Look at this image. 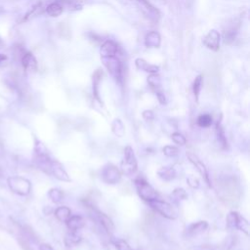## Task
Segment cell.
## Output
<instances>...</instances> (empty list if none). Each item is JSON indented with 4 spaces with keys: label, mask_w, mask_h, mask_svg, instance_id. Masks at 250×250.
Here are the masks:
<instances>
[{
    "label": "cell",
    "mask_w": 250,
    "mask_h": 250,
    "mask_svg": "<svg viewBox=\"0 0 250 250\" xmlns=\"http://www.w3.org/2000/svg\"><path fill=\"white\" fill-rule=\"evenodd\" d=\"M135 66H136V68H137L139 71L148 72V73H150V74L158 73L159 71H160V68H159L158 66L152 65V64L148 63L146 60L141 59V58H138V59L135 60Z\"/></svg>",
    "instance_id": "7c38bea8"
},
{
    "label": "cell",
    "mask_w": 250,
    "mask_h": 250,
    "mask_svg": "<svg viewBox=\"0 0 250 250\" xmlns=\"http://www.w3.org/2000/svg\"><path fill=\"white\" fill-rule=\"evenodd\" d=\"M50 175H53L55 178H57L60 181H63V182L71 181V178H70L69 174L67 173V171L64 169L63 165L60 162H58L57 161H53Z\"/></svg>",
    "instance_id": "30bf717a"
},
{
    "label": "cell",
    "mask_w": 250,
    "mask_h": 250,
    "mask_svg": "<svg viewBox=\"0 0 250 250\" xmlns=\"http://www.w3.org/2000/svg\"><path fill=\"white\" fill-rule=\"evenodd\" d=\"M171 139H172V141H173L175 144L180 145V146H185L186 143H187L186 137H185L183 134L179 133V132H174V133L171 135Z\"/></svg>",
    "instance_id": "4dcf8cb0"
},
{
    "label": "cell",
    "mask_w": 250,
    "mask_h": 250,
    "mask_svg": "<svg viewBox=\"0 0 250 250\" xmlns=\"http://www.w3.org/2000/svg\"><path fill=\"white\" fill-rule=\"evenodd\" d=\"M138 168L137 159L131 147H126L124 150V157L120 163V172L126 176L133 175Z\"/></svg>",
    "instance_id": "7a4b0ae2"
},
{
    "label": "cell",
    "mask_w": 250,
    "mask_h": 250,
    "mask_svg": "<svg viewBox=\"0 0 250 250\" xmlns=\"http://www.w3.org/2000/svg\"><path fill=\"white\" fill-rule=\"evenodd\" d=\"M39 250H54V249H53V247L51 245L44 243V244H41L39 246Z\"/></svg>",
    "instance_id": "d590c367"
},
{
    "label": "cell",
    "mask_w": 250,
    "mask_h": 250,
    "mask_svg": "<svg viewBox=\"0 0 250 250\" xmlns=\"http://www.w3.org/2000/svg\"><path fill=\"white\" fill-rule=\"evenodd\" d=\"M201 250H210V249L209 248H202Z\"/></svg>",
    "instance_id": "f35d334b"
},
{
    "label": "cell",
    "mask_w": 250,
    "mask_h": 250,
    "mask_svg": "<svg viewBox=\"0 0 250 250\" xmlns=\"http://www.w3.org/2000/svg\"><path fill=\"white\" fill-rule=\"evenodd\" d=\"M161 42V36L157 32H151L146 36L145 45L149 48H158L160 47Z\"/></svg>",
    "instance_id": "e0dca14e"
},
{
    "label": "cell",
    "mask_w": 250,
    "mask_h": 250,
    "mask_svg": "<svg viewBox=\"0 0 250 250\" xmlns=\"http://www.w3.org/2000/svg\"><path fill=\"white\" fill-rule=\"evenodd\" d=\"M204 46L212 51H218L220 48L221 36L216 30H211L202 40Z\"/></svg>",
    "instance_id": "ba28073f"
},
{
    "label": "cell",
    "mask_w": 250,
    "mask_h": 250,
    "mask_svg": "<svg viewBox=\"0 0 250 250\" xmlns=\"http://www.w3.org/2000/svg\"><path fill=\"white\" fill-rule=\"evenodd\" d=\"M216 136H217V140L219 142V144L222 146V148H227L228 142H227V138H226V134H225V129L222 125L221 119L218 120L217 124H216Z\"/></svg>",
    "instance_id": "603a6c76"
},
{
    "label": "cell",
    "mask_w": 250,
    "mask_h": 250,
    "mask_svg": "<svg viewBox=\"0 0 250 250\" xmlns=\"http://www.w3.org/2000/svg\"><path fill=\"white\" fill-rule=\"evenodd\" d=\"M118 52V46L117 44L112 40H107L105 41L101 48H100V54L101 58L104 57H110V56H116Z\"/></svg>",
    "instance_id": "8fae6325"
},
{
    "label": "cell",
    "mask_w": 250,
    "mask_h": 250,
    "mask_svg": "<svg viewBox=\"0 0 250 250\" xmlns=\"http://www.w3.org/2000/svg\"><path fill=\"white\" fill-rule=\"evenodd\" d=\"M54 214L60 222L66 223L69 220V218L71 216V211L68 206H60L55 209Z\"/></svg>",
    "instance_id": "44dd1931"
},
{
    "label": "cell",
    "mask_w": 250,
    "mask_h": 250,
    "mask_svg": "<svg viewBox=\"0 0 250 250\" xmlns=\"http://www.w3.org/2000/svg\"><path fill=\"white\" fill-rule=\"evenodd\" d=\"M162 152L168 158H174L179 155V149L175 146H165L162 149Z\"/></svg>",
    "instance_id": "f546056e"
},
{
    "label": "cell",
    "mask_w": 250,
    "mask_h": 250,
    "mask_svg": "<svg viewBox=\"0 0 250 250\" xmlns=\"http://www.w3.org/2000/svg\"><path fill=\"white\" fill-rule=\"evenodd\" d=\"M148 83L149 85L151 86V88L155 91V93L158 95V94H161V93H163L162 91V88H161V77L155 73V74H151L148 78Z\"/></svg>",
    "instance_id": "7402d4cb"
},
{
    "label": "cell",
    "mask_w": 250,
    "mask_h": 250,
    "mask_svg": "<svg viewBox=\"0 0 250 250\" xmlns=\"http://www.w3.org/2000/svg\"><path fill=\"white\" fill-rule=\"evenodd\" d=\"M187 182H188L189 186H190L191 188H193V189H197V188L199 187V182H198V180H197L196 177H194V176L189 177V178L187 179Z\"/></svg>",
    "instance_id": "836d02e7"
},
{
    "label": "cell",
    "mask_w": 250,
    "mask_h": 250,
    "mask_svg": "<svg viewBox=\"0 0 250 250\" xmlns=\"http://www.w3.org/2000/svg\"><path fill=\"white\" fill-rule=\"evenodd\" d=\"M170 197L174 200V201H180V200H184L188 197V195L186 193V191L182 188H178L175 189L172 194L170 195Z\"/></svg>",
    "instance_id": "83f0119b"
},
{
    "label": "cell",
    "mask_w": 250,
    "mask_h": 250,
    "mask_svg": "<svg viewBox=\"0 0 250 250\" xmlns=\"http://www.w3.org/2000/svg\"><path fill=\"white\" fill-rule=\"evenodd\" d=\"M1 45H2V42H1V40H0V47H1Z\"/></svg>",
    "instance_id": "ab89813d"
},
{
    "label": "cell",
    "mask_w": 250,
    "mask_h": 250,
    "mask_svg": "<svg viewBox=\"0 0 250 250\" xmlns=\"http://www.w3.org/2000/svg\"><path fill=\"white\" fill-rule=\"evenodd\" d=\"M66 224L71 232H78L84 227V220L79 215H71Z\"/></svg>",
    "instance_id": "9a60e30c"
},
{
    "label": "cell",
    "mask_w": 250,
    "mask_h": 250,
    "mask_svg": "<svg viewBox=\"0 0 250 250\" xmlns=\"http://www.w3.org/2000/svg\"><path fill=\"white\" fill-rule=\"evenodd\" d=\"M148 203H149V205L151 206L152 209H154L156 212L160 213L164 218L174 220L178 216V213H177L176 209L170 203H168L167 201L157 198V199H154V200H152Z\"/></svg>",
    "instance_id": "277c9868"
},
{
    "label": "cell",
    "mask_w": 250,
    "mask_h": 250,
    "mask_svg": "<svg viewBox=\"0 0 250 250\" xmlns=\"http://www.w3.org/2000/svg\"><path fill=\"white\" fill-rule=\"evenodd\" d=\"M59 2L62 4L64 10L67 8L69 11H78L83 7V3L80 0H61Z\"/></svg>",
    "instance_id": "d6986e66"
},
{
    "label": "cell",
    "mask_w": 250,
    "mask_h": 250,
    "mask_svg": "<svg viewBox=\"0 0 250 250\" xmlns=\"http://www.w3.org/2000/svg\"><path fill=\"white\" fill-rule=\"evenodd\" d=\"M111 130L114 133V135H116L119 138L124 136V134H125V127H124V125H123V123H122V121L120 119H115L111 123Z\"/></svg>",
    "instance_id": "d4e9b609"
},
{
    "label": "cell",
    "mask_w": 250,
    "mask_h": 250,
    "mask_svg": "<svg viewBox=\"0 0 250 250\" xmlns=\"http://www.w3.org/2000/svg\"><path fill=\"white\" fill-rule=\"evenodd\" d=\"M207 227L208 224L206 221H199L190 225L186 230V233L188 234V236H195L203 232L207 229Z\"/></svg>",
    "instance_id": "5bb4252c"
},
{
    "label": "cell",
    "mask_w": 250,
    "mask_h": 250,
    "mask_svg": "<svg viewBox=\"0 0 250 250\" xmlns=\"http://www.w3.org/2000/svg\"><path fill=\"white\" fill-rule=\"evenodd\" d=\"M227 224L229 227L233 229H237L243 232L245 234H249V223L248 221L242 217L239 213L235 211H232L227 216Z\"/></svg>",
    "instance_id": "8992f818"
},
{
    "label": "cell",
    "mask_w": 250,
    "mask_h": 250,
    "mask_svg": "<svg viewBox=\"0 0 250 250\" xmlns=\"http://www.w3.org/2000/svg\"><path fill=\"white\" fill-rule=\"evenodd\" d=\"M6 60V56H4V55H2V54H0V63H2L3 61H5Z\"/></svg>",
    "instance_id": "74e56055"
},
{
    "label": "cell",
    "mask_w": 250,
    "mask_h": 250,
    "mask_svg": "<svg viewBox=\"0 0 250 250\" xmlns=\"http://www.w3.org/2000/svg\"><path fill=\"white\" fill-rule=\"evenodd\" d=\"M182 1L185 3V5H186L187 7H190V6H192V4H193V2H194V0H182Z\"/></svg>",
    "instance_id": "8d00e7d4"
},
{
    "label": "cell",
    "mask_w": 250,
    "mask_h": 250,
    "mask_svg": "<svg viewBox=\"0 0 250 250\" xmlns=\"http://www.w3.org/2000/svg\"><path fill=\"white\" fill-rule=\"evenodd\" d=\"M81 239H82V237L78 233V232H70L65 237V244L69 248L75 247L76 245H78L80 243Z\"/></svg>",
    "instance_id": "ac0fdd59"
},
{
    "label": "cell",
    "mask_w": 250,
    "mask_h": 250,
    "mask_svg": "<svg viewBox=\"0 0 250 250\" xmlns=\"http://www.w3.org/2000/svg\"><path fill=\"white\" fill-rule=\"evenodd\" d=\"M63 11H64V8L60 2H52L45 9L46 14L53 18L59 17L63 13Z\"/></svg>",
    "instance_id": "ffe728a7"
},
{
    "label": "cell",
    "mask_w": 250,
    "mask_h": 250,
    "mask_svg": "<svg viewBox=\"0 0 250 250\" xmlns=\"http://www.w3.org/2000/svg\"><path fill=\"white\" fill-rule=\"evenodd\" d=\"M135 186L137 189V193L139 196L147 201L150 202L154 199L159 198V194L158 192L145 180L142 178H138L135 180Z\"/></svg>",
    "instance_id": "5b68a950"
},
{
    "label": "cell",
    "mask_w": 250,
    "mask_h": 250,
    "mask_svg": "<svg viewBox=\"0 0 250 250\" xmlns=\"http://www.w3.org/2000/svg\"><path fill=\"white\" fill-rule=\"evenodd\" d=\"M114 246L117 250H134L132 247L123 239H117L114 241Z\"/></svg>",
    "instance_id": "1f68e13d"
},
{
    "label": "cell",
    "mask_w": 250,
    "mask_h": 250,
    "mask_svg": "<svg viewBox=\"0 0 250 250\" xmlns=\"http://www.w3.org/2000/svg\"><path fill=\"white\" fill-rule=\"evenodd\" d=\"M197 124L199 125L200 127L203 128H207L209 126H211L212 124V117L209 114H201L198 118H197Z\"/></svg>",
    "instance_id": "f1b7e54d"
},
{
    "label": "cell",
    "mask_w": 250,
    "mask_h": 250,
    "mask_svg": "<svg viewBox=\"0 0 250 250\" xmlns=\"http://www.w3.org/2000/svg\"><path fill=\"white\" fill-rule=\"evenodd\" d=\"M104 67L107 69L108 73L114 78V80L118 84H122L123 82V67L122 63L116 56L104 57L101 58Z\"/></svg>",
    "instance_id": "6da1fadb"
},
{
    "label": "cell",
    "mask_w": 250,
    "mask_h": 250,
    "mask_svg": "<svg viewBox=\"0 0 250 250\" xmlns=\"http://www.w3.org/2000/svg\"><path fill=\"white\" fill-rule=\"evenodd\" d=\"M158 174L160 178H161L164 181H171L176 177V171L173 167H161L159 171Z\"/></svg>",
    "instance_id": "cb8c5ba5"
},
{
    "label": "cell",
    "mask_w": 250,
    "mask_h": 250,
    "mask_svg": "<svg viewBox=\"0 0 250 250\" xmlns=\"http://www.w3.org/2000/svg\"><path fill=\"white\" fill-rule=\"evenodd\" d=\"M96 216H97V219L99 221V223L101 224V226L107 232H113L114 230V225L111 221V219L107 216L106 214L100 212V211H97L96 212Z\"/></svg>",
    "instance_id": "2e32d148"
},
{
    "label": "cell",
    "mask_w": 250,
    "mask_h": 250,
    "mask_svg": "<svg viewBox=\"0 0 250 250\" xmlns=\"http://www.w3.org/2000/svg\"><path fill=\"white\" fill-rule=\"evenodd\" d=\"M202 85H203V76L201 74L197 75L196 78L194 81V85H193V90H194V94L196 96V99L198 100L200 91L202 89Z\"/></svg>",
    "instance_id": "4316f807"
},
{
    "label": "cell",
    "mask_w": 250,
    "mask_h": 250,
    "mask_svg": "<svg viewBox=\"0 0 250 250\" xmlns=\"http://www.w3.org/2000/svg\"><path fill=\"white\" fill-rule=\"evenodd\" d=\"M154 112L152 110H145L143 112V117L147 120V121H150L152 119H154Z\"/></svg>",
    "instance_id": "e575fe53"
},
{
    "label": "cell",
    "mask_w": 250,
    "mask_h": 250,
    "mask_svg": "<svg viewBox=\"0 0 250 250\" xmlns=\"http://www.w3.org/2000/svg\"><path fill=\"white\" fill-rule=\"evenodd\" d=\"M7 184L9 189L19 196H28L32 191L31 182L22 176H13L8 178Z\"/></svg>",
    "instance_id": "3957f363"
},
{
    "label": "cell",
    "mask_w": 250,
    "mask_h": 250,
    "mask_svg": "<svg viewBox=\"0 0 250 250\" xmlns=\"http://www.w3.org/2000/svg\"><path fill=\"white\" fill-rule=\"evenodd\" d=\"M22 65L27 71H35L37 70V61L36 57L30 52H27L23 55Z\"/></svg>",
    "instance_id": "4fadbf2b"
},
{
    "label": "cell",
    "mask_w": 250,
    "mask_h": 250,
    "mask_svg": "<svg viewBox=\"0 0 250 250\" xmlns=\"http://www.w3.org/2000/svg\"><path fill=\"white\" fill-rule=\"evenodd\" d=\"M145 1L155 9H158L159 6H162L166 3V0H145Z\"/></svg>",
    "instance_id": "d6a6232c"
},
{
    "label": "cell",
    "mask_w": 250,
    "mask_h": 250,
    "mask_svg": "<svg viewBox=\"0 0 250 250\" xmlns=\"http://www.w3.org/2000/svg\"><path fill=\"white\" fill-rule=\"evenodd\" d=\"M48 196L49 198L55 202V203H60L63 199H64V194L63 192L60 190V189H57V188H54V189H51L49 192H48Z\"/></svg>",
    "instance_id": "484cf974"
},
{
    "label": "cell",
    "mask_w": 250,
    "mask_h": 250,
    "mask_svg": "<svg viewBox=\"0 0 250 250\" xmlns=\"http://www.w3.org/2000/svg\"><path fill=\"white\" fill-rule=\"evenodd\" d=\"M187 157L189 159V161H191V163L196 167V169L198 171V173L204 177L205 181L207 182V184L210 186V181H209V175H208V170L205 166V164L198 159V157L192 153V152H188L187 153Z\"/></svg>",
    "instance_id": "9c48e42d"
},
{
    "label": "cell",
    "mask_w": 250,
    "mask_h": 250,
    "mask_svg": "<svg viewBox=\"0 0 250 250\" xmlns=\"http://www.w3.org/2000/svg\"><path fill=\"white\" fill-rule=\"evenodd\" d=\"M121 178V172L114 165L108 164L102 170V179L107 184H117Z\"/></svg>",
    "instance_id": "52a82bcc"
}]
</instances>
